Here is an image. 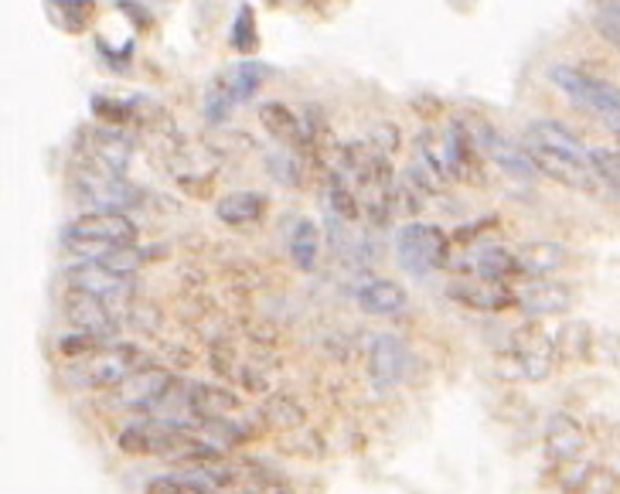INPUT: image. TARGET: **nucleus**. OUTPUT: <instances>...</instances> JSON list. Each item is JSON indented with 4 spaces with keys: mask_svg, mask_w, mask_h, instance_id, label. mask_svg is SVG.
Listing matches in <instances>:
<instances>
[{
    "mask_svg": "<svg viewBox=\"0 0 620 494\" xmlns=\"http://www.w3.org/2000/svg\"><path fill=\"white\" fill-rule=\"evenodd\" d=\"M522 150L529 154L535 175H545V178L567 185L573 191H583V195H593L600 188L597 178H593V171H590V164H587L583 144L567 127H562V124L535 120L525 130Z\"/></svg>",
    "mask_w": 620,
    "mask_h": 494,
    "instance_id": "1",
    "label": "nucleus"
},
{
    "mask_svg": "<svg viewBox=\"0 0 620 494\" xmlns=\"http://www.w3.org/2000/svg\"><path fill=\"white\" fill-rule=\"evenodd\" d=\"M137 243V226L124 211H89L62 229V249L99 259L112 249H124Z\"/></svg>",
    "mask_w": 620,
    "mask_h": 494,
    "instance_id": "2",
    "label": "nucleus"
},
{
    "mask_svg": "<svg viewBox=\"0 0 620 494\" xmlns=\"http://www.w3.org/2000/svg\"><path fill=\"white\" fill-rule=\"evenodd\" d=\"M549 79L555 82L559 92H567L577 106L590 109L597 120H603L610 127V134H617V113H620V96H617V86L613 82H603L577 66H567L559 62L549 69Z\"/></svg>",
    "mask_w": 620,
    "mask_h": 494,
    "instance_id": "3",
    "label": "nucleus"
},
{
    "mask_svg": "<svg viewBox=\"0 0 620 494\" xmlns=\"http://www.w3.org/2000/svg\"><path fill=\"white\" fill-rule=\"evenodd\" d=\"M147 365V355L137 345H106L99 352H92L89 358H82L69 378L79 382V389H117L127 375H134L137 368Z\"/></svg>",
    "mask_w": 620,
    "mask_h": 494,
    "instance_id": "4",
    "label": "nucleus"
},
{
    "mask_svg": "<svg viewBox=\"0 0 620 494\" xmlns=\"http://www.w3.org/2000/svg\"><path fill=\"white\" fill-rule=\"evenodd\" d=\"M273 76L269 66L263 62H239L236 69H229L222 79H215L205 92V113L211 124L225 120L233 113V109L246 99H253V92Z\"/></svg>",
    "mask_w": 620,
    "mask_h": 494,
    "instance_id": "5",
    "label": "nucleus"
},
{
    "mask_svg": "<svg viewBox=\"0 0 620 494\" xmlns=\"http://www.w3.org/2000/svg\"><path fill=\"white\" fill-rule=\"evenodd\" d=\"M396 256H400V263L410 273H416V277H426V273H436V269L446 266V259H450V239L436 226L410 223L396 236Z\"/></svg>",
    "mask_w": 620,
    "mask_h": 494,
    "instance_id": "6",
    "label": "nucleus"
},
{
    "mask_svg": "<svg viewBox=\"0 0 620 494\" xmlns=\"http://www.w3.org/2000/svg\"><path fill=\"white\" fill-rule=\"evenodd\" d=\"M175 389V372L164 365H144L134 375H127L117 386V406L134 409V413H150L157 409Z\"/></svg>",
    "mask_w": 620,
    "mask_h": 494,
    "instance_id": "7",
    "label": "nucleus"
},
{
    "mask_svg": "<svg viewBox=\"0 0 620 494\" xmlns=\"http://www.w3.org/2000/svg\"><path fill=\"white\" fill-rule=\"evenodd\" d=\"M512 358L519 372L532 382H545L555 368V348H552V332L542 324H525L512 338Z\"/></svg>",
    "mask_w": 620,
    "mask_h": 494,
    "instance_id": "8",
    "label": "nucleus"
},
{
    "mask_svg": "<svg viewBox=\"0 0 620 494\" xmlns=\"http://www.w3.org/2000/svg\"><path fill=\"white\" fill-rule=\"evenodd\" d=\"M440 144H443L446 181H481L484 178L481 150L464 124H450L446 130H440Z\"/></svg>",
    "mask_w": 620,
    "mask_h": 494,
    "instance_id": "9",
    "label": "nucleus"
},
{
    "mask_svg": "<svg viewBox=\"0 0 620 494\" xmlns=\"http://www.w3.org/2000/svg\"><path fill=\"white\" fill-rule=\"evenodd\" d=\"M62 310H66V320L76 327V332H86V335H96V338H112V332L120 327L117 310H112L106 300H99L92 294H82V290H69Z\"/></svg>",
    "mask_w": 620,
    "mask_h": 494,
    "instance_id": "10",
    "label": "nucleus"
},
{
    "mask_svg": "<svg viewBox=\"0 0 620 494\" xmlns=\"http://www.w3.org/2000/svg\"><path fill=\"white\" fill-rule=\"evenodd\" d=\"M468 130H471V137H474L481 157L494 160L501 171H509V175H515V178H525V181L535 178V168H532L529 154L522 150V144H515V140H509L504 134L491 130L488 124H474V127H468Z\"/></svg>",
    "mask_w": 620,
    "mask_h": 494,
    "instance_id": "11",
    "label": "nucleus"
},
{
    "mask_svg": "<svg viewBox=\"0 0 620 494\" xmlns=\"http://www.w3.org/2000/svg\"><path fill=\"white\" fill-rule=\"evenodd\" d=\"M185 409L191 413L195 426L198 423H215V419H236L243 413V399L229 386H215V382H195L185 393Z\"/></svg>",
    "mask_w": 620,
    "mask_h": 494,
    "instance_id": "12",
    "label": "nucleus"
},
{
    "mask_svg": "<svg viewBox=\"0 0 620 494\" xmlns=\"http://www.w3.org/2000/svg\"><path fill=\"white\" fill-rule=\"evenodd\" d=\"M69 290L92 294V297H99L112 307V304H127L134 297V280L112 277L109 269H102L96 259H89V263L69 269Z\"/></svg>",
    "mask_w": 620,
    "mask_h": 494,
    "instance_id": "13",
    "label": "nucleus"
},
{
    "mask_svg": "<svg viewBox=\"0 0 620 494\" xmlns=\"http://www.w3.org/2000/svg\"><path fill=\"white\" fill-rule=\"evenodd\" d=\"M577 304L573 287L559 284V280H529L522 290H515V307H522L532 317H552V314H567Z\"/></svg>",
    "mask_w": 620,
    "mask_h": 494,
    "instance_id": "14",
    "label": "nucleus"
},
{
    "mask_svg": "<svg viewBox=\"0 0 620 494\" xmlns=\"http://www.w3.org/2000/svg\"><path fill=\"white\" fill-rule=\"evenodd\" d=\"M259 124L269 130V137H276L279 144H287V147L307 150L314 144V130H311L307 117L294 113V109L284 106V102H263L259 106Z\"/></svg>",
    "mask_w": 620,
    "mask_h": 494,
    "instance_id": "15",
    "label": "nucleus"
},
{
    "mask_svg": "<svg viewBox=\"0 0 620 494\" xmlns=\"http://www.w3.org/2000/svg\"><path fill=\"white\" fill-rule=\"evenodd\" d=\"M545 451L555 464H573L587 451V429L570 413H552L545 423Z\"/></svg>",
    "mask_w": 620,
    "mask_h": 494,
    "instance_id": "16",
    "label": "nucleus"
},
{
    "mask_svg": "<svg viewBox=\"0 0 620 494\" xmlns=\"http://www.w3.org/2000/svg\"><path fill=\"white\" fill-rule=\"evenodd\" d=\"M406 368H410V352L400 338H392V335L375 338V345L368 352V372H372V382L378 389L396 386Z\"/></svg>",
    "mask_w": 620,
    "mask_h": 494,
    "instance_id": "17",
    "label": "nucleus"
},
{
    "mask_svg": "<svg viewBox=\"0 0 620 494\" xmlns=\"http://www.w3.org/2000/svg\"><path fill=\"white\" fill-rule=\"evenodd\" d=\"M512 256H515V277H522L525 284L549 280L552 273L567 266V249L559 243H529V246L512 249Z\"/></svg>",
    "mask_w": 620,
    "mask_h": 494,
    "instance_id": "18",
    "label": "nucleus"
},
{
    "mask_svg": "<svg viewBox=\"0 0 620 494\" xmlns=\"http://www.w3.org/2000/svg\"><path fill=\"white\" fill-rule=\"evenodd\" d=\"M457 269H471L478 280H494L504 284L515 277V256L509 246H474L457 259Z\"/></svg>",
    "mask_w": 620,
    "mask_h": 494,
    "instance_id": "19",
    "label": "nucleus"
},
{
    "mask_svg": "<svg viewBox=\"0 0 620 494\" xmlns=\"http://www.w3.org/2000/svg\"><path fill=\"white\" fill-rule=\"evenodd\" d=\"M457 304L471 310H509L515 307V290L509 284H494V280H461L446 290Z\"/></svg>",
    "mask_w": 620,
    "mask_h": 494,
    "instance_id": "20",
    "label": "nucleus"
},
{
    "mask_svg": "<svg viewBox=\"0 0 620 494\" xmlns=\"http://www.w3.org/2000/svg\"><path fill=\"white\" fill-rule=\"evenodd\" d=\"M410 304V294L396 280H368L358 290V307L372 317H396Z\"/></svg>",
    "mask_w": 620,
    "mask_h": 494,
    "instance_id": "21",
    "label": "nucleus"
},
{
    "mask_svg": "<svg viewBox=\"0 0 620 494\" xmlns=\"http://www.w3.org/2000/svg\"><path fill=\"white\" fill-rule=\"evenodd\" d=\"M218 218L225 226L233 229H246V226H256L259 218L266 215V198L259 191H233L218 201Z\"/></svg>",
    "mask_w": 620,
    "mask_h": 494,
    "instance_id": "22",
    "label": "nucleus"
},
{
    "mask_svg": "<svg viewBox=\"0 0 620 494\" xmlns=\"http://www.w3.org/2000/svg\"><path fill=\"white\" fill-rule=\"evenodd\" d=\"M259 416H263V426L273 429V433H294V429H301L307 423L304 403L294 399V396H287V393L269 396L266 406L259 409Z\"/></svg>",
    "mask_w": 620,
    "mask_h": 494,
    "instance_id": "23",
    "label": "nucleus"
},
{
    "mask_svg": "<svg viewBox=\"0 0 620 494\" xmlns=\"http://www.w3.org/2000/svg\"><path fill=\"white\" fill-rule=\"evenodd\" d=\"M552 348H555V358H562V362H587L593 355L590 324H583V320L567 324L562 332L552 335Z\"/></svg>",
    "mask_w": 620,
    "mask_h": 494,
    "instance_id": "24",
    "label": "nucleus"
},
{
    "mask_svg": "<svg viewBox=\"0 0 620 494\" xmlns=\"http://www.w3.org/2000/svg\"><path fill=\"white\" fill-rule=\"evenodd\" d=\"M317 256H321V233L311 218H301L291 233V259L301 273H311L317 266Z\"/></svg>",
    "mask_w": 620,
    "mask_h": 494,
    "instance_id": "25",
    "label": "nucleus"
},
{
    "mask_svg": "<svg viewBox=\"0 0 620 494\" xmlns=\"http://www.w3.org/2000/svg\"><path fill=\"white\" fill-rule=\"evenodd\" d=\"M587 164H590L597 185H603L610 191V198H617V188H620V157H617V147H593V150H587Z\"/></svg>",
    "mask_w": 620,
    "mask_h": 494,
    "instance_id": "26",
    "label": "nucleus"
},
{
    "mask_svg": "<svg viewBox=\"0 0 620 494\" xmlns=\"http://www.w3.org/2000/svg\"><path fill=\"white\" fill-rule=\"evenodd\" d=\"M562 494H617V474L613 467L590 464L583 474H577Z\"/></svg>",
    "mask_w": 620,
    "mask_h": 494,
    "instance_id": "27",
    "label": "nucleus"
},
{
    "mask_svg": "<svg viewBox=\"0 0 620 494\" xmlns=\"http://www.w3.org/2000/svg\"><path fill=\"white\" fill-rule=\"evenodd\" d=\"M102 269H109L112 277H124V280H134V273L144 266V253L137 246H124V249H112L106 256L96 259Z\"/></svg>",
    "mask_w": 620,
    "mask_h": 494,
    "instance_id": "28",
    "label": "nucleus"
},
{
    "mask_svg": "<svg viewBox=\"0 0 620 494\" xmlns=\"http://www.w3.org/2000/svg\"><path fill=\"white\" fill-rule=\"evenodd\" d=\"M106 342H109V338H96V335H86V332H72V335H66V338L59 342V355H62V358H72V362H82V358H89L92 352L106 348Z\"/></svg>",
    "mask_w": 620,
    "mask_h": 494,
    "instance_id": "29",
    "label": "nucleus"
},
{
    "mask_svg": "<svg viewBox=\"0 0 620 494\" xmlns=\"http://www.w3.org/2000/svg\"><path fill=\"white\" fill-rule=\"evenodd\" d=\"M301 441H304V436H301ZM279 451L291 454V457H321L324 454V441H321L317 433H307V444H297L294 436H291V441L279 444Z\"/></svg>",
    "mask_w": 620,
    "mask_h": 494,
    "instance_id": "30",
    "label": "nucleus"
},
{
    "mask_svg": "<svg viewBox=\"0 0 620 494\" xmlns=\"http://www.w3.org/2000/svg\"><path fill=\"white\" fill-rule=\"evenodd\" d=\"M597 28L610 45H617V0H600L597 4Z\"/></svg>",
    "mask_w": 620,
    "mask_h": 494,
    "instance_id": "31",
    "label": "nucleus"
},
{
    "mask_svg": "<svg viewBox=\"0 0 620 494\" xmlns=\"http://www.w3.org/2000/svg\"><path fill=\"white\" fill-rule=\"evenodd\" d=\"M147 494H188V487L178 477H154L147 484Z\"/></svg>",
    "mask_w": 620,
    "mask_h": 494,
    "instance_id": "32",
    "label": "nucleus"
},
{
    "mask_svg": "<svg viewBox=\"0 0 620 494\" xmlns=\"http://www.w3.org/2000/svg\"><path fill=\"white\" fill-rule=\"evenodd\" d=\"M225 494H236V491H225ZM239 494H284V487H249V491H239Z\"/></svg>",
    "mask_w": 620,
    "mask_h": 494,
    "instance_id": "33",
    "label": "nucleus"
}]
</instances>
